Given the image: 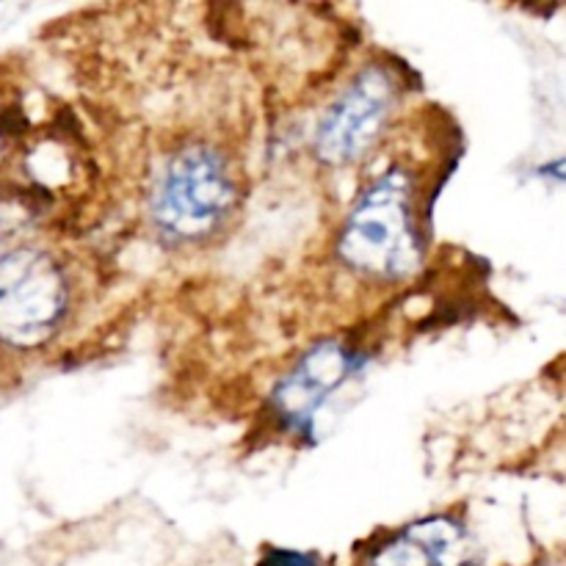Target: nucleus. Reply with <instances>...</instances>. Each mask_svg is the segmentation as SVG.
<instances>
[{"instance_id":"nucleus-1","label":"nucleus","mask_w":566,"mask_h":566,"mask_svg":"<svg viewBox=\"0 0 566 566\" xmlns=\"http://www.w3.org/2000/svg\"><path fill=\"white\" fill-rule=\"evenodd\" d=\"M420 188L415 171L392 164L354 197L335 235V258L365 282H401L423 263Z\"/></svg>"},{"instance_id":"nucleus-2","label":"nucleus","mask_w":566,"mask_h":566,"mask_svg":"<svg viewBox=\"0 0 566 566\" xmlns=\"http://www.w3.org/2000/svg\"><path fill=\"white\" fill-rule=\"evenodd\" d=\"M238 205V160L210 138H188L166 155L153 177L149 221L169 247H197L230 224Z\"/></svg>"},{"instance_id":"nucleus-3","label":"nucleus","mask_w":566,"mask_h":566,"mask_svg":"<svg viewBox=\"0 0 566 566\" xmlns=\"http://www.w3.org/2000/svg\"><path fill=\"white\" fill-rule=\"evenodd\" d=\"M401 92V77L390 64H365L318 116L315 158L329 169L368 160L396 122Z\"/></svg>"},{"instance_id":"nucleus-4","label":"nucleus","mask_w":566,"mask_h":566,"mask_svg":"<svg viewBox=\"0 0 566 566\" xmlns=\"http://www.w3.org/2000/svg\"><path fill=\"white\" fill-rule=\"evenodd\" d=\"M72 287L64 265L36 247L0 258V343L20 352L44 346L70 315Z\"/></svg>"},{"instance_id":"nucleus-5","label":"nucleus","mask_w":566,"mask_h":566,"mask_svg":"<svg viewBox=\"0 0 566 566\" xmlns=\"http://www.w3.org/2000/svg\"><path fill=\"white\" fill-rule=\"evenodd\" d=\"M365 354L352 337H332L310 348L271 390L269 409L285 434H304L324 403L357 374Z\"/></svg>"},{"instance_id":"nucleus-6","label":"nucleus","mask_w":566,"mask_h":566,"mask_svg":"<svg viewBox=\"0 0 566 566\" xmlns=\"http://www.w3.org/2000/svg\"><path fill=\"white\" fill-rule=\"evenodd\" d=\"M359 566H479V547L462 520L431 514L370 539Z\"/></svg>"},{"instance_id":"nucleus-7","label":"nucleus","mask_w":566,"mask_h":566,"mask_svg":"<svg viewBox=\"0 0 566 566\" xmlns=\"http://www.w3.org/2000/svg\"><path fill=\"white\" fill-rule=\"evenodd\" d=\"M258 566H326L315 553L285 551V547H265Z\"/></svg>"}]
</instances>
